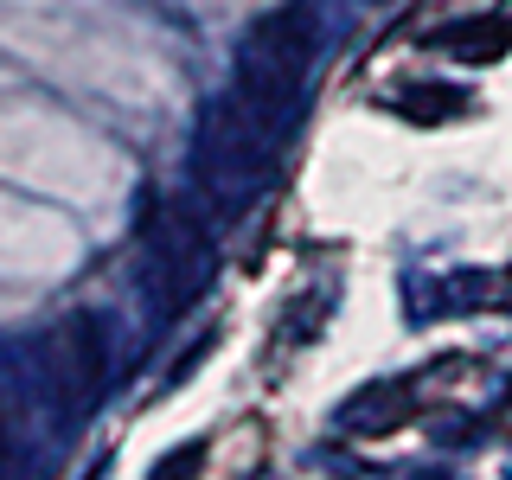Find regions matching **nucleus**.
Here are the masks:
<instances>
[{
    "instance_id": "nucleus-2",
    "label": "nucleus",
    "mask_w": 512,
    "mask_h": 480,
    "mask_svg": "<svg viewBox=\"0 0 512 480\" xmlns=\"http://www.w3.org/2000/svg\"><path fill=\"white\" fill-rule=\"evenodd\" d=\"M436 45H448V52L474 58V64H493L512 45V13H493V20H468V26H448L436 32Z\"/></svg>"
},
{
    "instance_id": "nucleus-3",
    "label": "nucleus",
    "mask_w": 512,
    "mask_h": 480,
    "mask_svg": "<svg viewBox=\"0 0 512 480\" xmlns=\"http://www.w3.org/2000/svg\"><path fill=\"white\" fill-rule=\"evenodd\" d=\"M455 109H468L461 90H410L404 96V116H416V122H442V116H455Z\"/></svg>"
},
{
    "instance_id": "nucleus-1",
    "label": "nucleus",
    "mask_w": 512,
    "mask_h": 480,
    "mask_svg": "<svg viewBox=\"0 0 512 480\" xmlns=\"http://www.w3.org/2000/svg\"><path fill=\"white\" fill-rule=\"evenodd\" d=\"M308 64H314V13H308V0H288V7H276L244 39L231 96L263 128H276V135H282V128L295 122L301 84H308Z\"/></svg>"
},
{
    "instance_id": "nucleus-4",
    "label": "nucleus",
    "mask_w": 512,
    "mask_h": 480,
    "mask_svg": "<svg viewBox=\"0 0 512 480\" xmlns=\"http://www.w3.org/2000/svg\"><path fill=\"white\" fill-rule=\"evenodd\" d=\"M199 455H205V448H180V455L160 461V474H192V461H199Z\"/></svg>"
}]
</instances>
